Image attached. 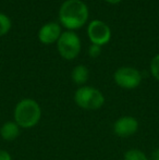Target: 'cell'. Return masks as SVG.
Wrapping results in <instances>:
<instances>
[{
	"label": "cell",
	"instance_id": "12",
	"mask_svg": "<svg viewBox=\"0 0 159 160\" xmlns=\"http://www.w3.org/2000/svg\"><path fill=\"white\" fill-rule=\"evenodd\" d=\"M11 20L3 13H0V37L4 36L11 30Z\"/></svg>",
	"mask_w": 159,
	"mask_h": 160
},
{
	"label": "cell",
	"instance_id": "15",
	"mask_svg": "<svg viewBox=\"0 0 159 160\" xmlns=\"http://www.w3.org/2000/svg\"><path fill=\"white\" fill-rule=\"evenodd\" d=\"M0 160H12L11 159V155L8 152L3 149H0Z\"/></svg>",
	"mask_w": 159,
	"mask_h": 160
},
{
	"label": "cell",
	"instance_id": "13",
	"mask_svg": "<svg viewBox=\"0 0 159 160\" xmlns=\"http://www.w3.org/2000/svg\"><path fill=\"white\" fill-rule=\"evenodd\" d=\"M151 72L152 75L159 81V53L156 55L151 61Z\"/></svg>",
	"mask_w": 159,
	"mask_h": 160
},
{
	"label": "cell",
	"instance_id": "9",
	"mask_svg": "<svg viewBox=\"0 0 159 160\" xmlns=\"http://www.w3.org/2000/svg\"><path fill=\"white\" fill-rule=\"evenodd\" d=\"M0 135L4 141L12 142L20 135V127L14 121H8L0 128Z\"/></svg>",
	"mask_w": 159,
	"mask_h": 160
},
{
	"label": "cell",
	"instance_id": "10",
	"mask_svg": "<svg viewBox=\"0 0 159 160\" xmlns=\"http://www.w3.org/2000/svg\"><path fill=\"white\" fill-rule=\"evenodd\" d=\"M71 78H72L73 82L77 85H83L87 82L89 78V72L85 65L79 64L72 70V73H71Z\"/></svg>",
	"mask_w": 159,
	"mask_h": 160
},
{
	"label": "cell",
	"instance_id": "11",
	"mask_svg": "<svg viewBox=\"0 0 159 160\" xmlns=\"http://www.w3.org/2000/svg\"><path fill=\"white\" fill-rule=\"evenodd\" d=\"M124 160H148L147 156L140 149H129L124 154Z\"/></svg>",
	"mask_w": 159,
	"mask_h": 160
},
{
	"label": "cell",
	"instance_id": "4",
	"mask_svg": "<svg viewBox=\"0 0 159 160\" xmlns=\"http://www.w3.org/2000/svg\"><path fill=\"white\" fill-rule=\"evenodd\" d=\"M59 55L66 60L75 59L80 55L81 40L80 37L72 31L63 32L57 42Z\"/></svg>",
	"mask_w": 159,
	"mask_h": 160
},
{
	"label": "cell",
	"instance_id": "2",
	"mask_svg": "<svg viewBox=\"0 0 159 160\" xmlns=\"http://www.w3.org/2000/svg\"><path fill=\"white\" fill-rule=\"evenodd\" d=\"M42 117L38 102L31 98L22 99L14 109V122L20 128H31L37 124Z\"/></svg>",
	"mask_w": 159,
	"mask_h": 160
},
{
	"label": "cell",
	"instance_id": "14",
	"mask_svg": "<svg viewBox=\"0 0 159 160\" xmlns=\"http://www.w3.org/2000/svg\"><path fill=\"white\" fill-rule=\"evenodd\" d=\"M100 53H102V47L98 46V45L92 44L88 49V55L91 56L92 58H97L100 56Z\"/></svg>",
	"mask_w": 159,
	"mask_h": 160
},
{
	"label": "cell",
	"instance_id": "3",
	"mask_svg": "<svg viewBox=\"0 0 159 160\" xmlns=\"http://www.w3.org/2000/svg\"><path fill=\"white\" fill-rule=\"evenodd\" d=\"M74 100L82 109L97 110L105 103V97L100 91L95 87L82 86L75 92Z\"/></svg>",
	"mask_w": 159,
	"mask_h": 160
},
{
	"label": "cell",
	"instance_id": "8",
	"mask_svg": "<svg viewBox=\"0 0 159 160\" xmlns=\"http://www.w3.org/2000/svg\"><path fill=\"white\" fill-rule=\"evenodd\" d=\"M61 26L56 22H49L40 28L38 32V39L42 44L51 45L57 42L61 36Z\"/></svg>",
	"mask_w": 159,
	"mask_h": 160
},
{
	"label": "cell",
	"instance_id": "5",
	"mask_svg": "<svg viewBox=\"0 0 159 160\" xmlns=\"http://www.w3.org/2000/svg\"><path fill=\"white\" fill-rule=\"evenodd\" d=\"M117 85L125 89L136 88L142 82V74L138 70L132 67H122L113 74Z\"/></svg>",
	"mask_w": 159,
	"mask_h": 160
},
{
	"label": "cell",
	"instance_id": "1",
	"mask_svg": "<svg viewBox=\"0 0 159 160\" xmlns=\"http://www.w3.org/2000/svg\"><path fill=\"white\" fill-rule=\"evenodd\" d=\"M88 14V8L82 0H66L60 7L59 21L68 30H77L86 24Z\"/></svg>",
	"mask_w": 159,
	"mask_h": 160
},
{
	"label": "cell",
	"instance_id": "16",
	"mask_svg": "<svg viewBox=\"0 0 159 160\" xmlns=\"http://www.w3.org/2000/svg\"><path fill=\"white\" fill-rule=\"evenodd\" d=\"M152 160H159V148H156L152 154Z\"/></svg>",
	"mask_w": 159,
	"mask_h": 160
},
{
	"label": "cell",
	"instance_id": "17",
	"mask_svg": "<svg viewBox=\"0 0 159 160\" xmlns=\"http://www.w3.org/2000/svg\"><path fill=\"white\" fill-rule=\"evenodd\" d=\"M105 1H107L110 4H117V3H119V2L122 1V0H105Z\"/></svg>",
	"mask_w": 159,
	"mask_h": 160
},
{
	"label": "cell",
	"instance_id": "6",
	"mask_svg": "<svg viewBox=\"0 0 159 160\" xmlns=\"http://www.w3.org/2000/svg\"><path fill=\"white\" fill-rule=\"evenodd\" d=\"M87 36L92 44L102 47V45L109 42L111 38V31L110 28L105 22L100 21V20H94L88 24Z\"/></svg>",
	"mask_w": 159,
	"mask_h": 160
},
{
	"label": "cell",
	"instance_id": "7",
	"mask_svg": "<svg viewBox=\"0 0 159 160\" xmlns=\"http://www.w3.org/2000/svg\"><path fill=\"white\" fill-rule=\"evenodd\" d=\"M138 130V121L134 117L124 116L118 119L113 124V132L119 137H129Z\"/></svg>",
	"mask_w": 159,
	"mask_h": 160
}]
</instances>
